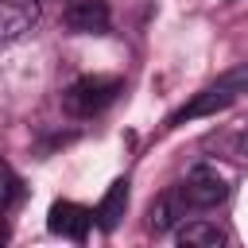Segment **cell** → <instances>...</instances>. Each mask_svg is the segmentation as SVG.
Instances as JSON below:
<instances>
[{"label": "cell", "instance_id": "obj_2", "mask_svg": "<svg viewBox=\"0 0 248 248\" xmlns=\"http://www.w3.org/2000/svg\"><path fill=\"white\" fill-rule=\"evenodd\" d=\"M240 85H244V74H229V78H221L217 85H205L190 105H182L174 116H170V124H182V120H198V116H213V112H221V108H229L232 101H236V93H240Z\"/></svg>", "mask_w": 248, "mask_h": 248}, {"label": "cell", "instance_id": "obj_5", "mask_svg": "<svg viewBox=\"0 0 248 248\" xmlns=\"http://www.w3.org/2000/svg\"><path fill=\"white\" fill-rule=\"evenodd\" d=\"M66 27L78 35H101L108 31V8L101 0H78L66 8Z\"/></svg>", "mask_w": 248, "mask_h": 248}, {"label": "cell", "instance_id": "obj_10", "mask_svg": "<svg viewBox=\"0 0 248 248\" xmlns=\"http://www.w3.org/2000/svg\"><path fill=\"white\" fill-rule=\"evenodd\" d=\"M16 202H19V174L8 170V198H4V213H16Z\"/></svg>", "mask_w": 248, "mask_h": 248}, {"label": "cell", "instance_id": "obj_8", "mask_svg": "<svg viewBox=\"0 0 248 248\" xmlns=\"http://www.w3.org/2000/svg\"><path fill=\"white\" fill-rule=\"evenodd\" d=\"M178 244H186V248H217V244H225V232L217 225H209V221H194V225L178 229Z\"/></svg>", "mask_w": 248, "mask_h": 248}, {"label": "cell", "instance_id": "obj_7", "mask_svg": "<svg viewBox=\"0 0 248 248\" xmlns=\"http://www.w3.org/2000/svg\"><path fill=\"white\" fill-rule=\"evenodd\" d=\"M124 209H128V178H116V182L105 190L101 205H97V225H101L105 232H112V229L120 225Z\"/></svg>", "mask_w": 248, "mask_h": 248}, {"label": "cell", "instance_id": "obj_9", "mask_svg": "<svg viewBox=\"0 0 248 248\" xmlns=\"http://www.w3.org/2000/svg\"><path fill=\"white\" fill-rule=\"evenodd\" d=\"M151 229H155V232H167V229H170V198H159V202L151 205Z\"/></svg>", "mask_w": 248, "mask_h": 248}, {"label": "cell", "instance_id": "obj_1", "mask_svg": "<svg viewBox=\"0 0 248 248\" xmlns=\"http://www.w3.org/2000/svg\"><path fill=\"white\" fill-rule=\"evenodd\" d=\"M116 93H120V78H78L66 89V108L74 116H97L116 101Z\"/></svg>", "mask_w": 248, "mask_h": 248}, {"label": "cell", "instance_id": "obj_6", "mask_svg": "<svg viewBox=\"0 0 248 248\" xmlns=\"http://www.w3.org/2000/svg\"><path fill=\"white\" fill-rule=\"evenodd\" d=\"M35 23H39V4H35V0H4V12H0L4 43L23 39V35H27Z\"/></svg>", "mask_w": 248, "mask_h": 248}, {"label": "cell", "instance_id": "obj_11", "mask_svg": "<svg viewBox=\"0 0 248 248\" xmlns=\"http://www.w3.org/2000/svg\"><path fill=\"white\" fill-rule=\"evenodd\" d=\"M236 147H240V151H244V155H248V128H244V132H240V140H236Z\"/></svg>", "mask_w": 248, "mask_h": 248}, {"label": "cell", "instance_id": "obj_3", "mask_svg": "<svg viewBox=\"0 0 248 248\" xmlns=\"http://www.w3.org/2000/svg\"><path fill=\"white\" fill-rule=\"evenodd\" d=\"M229 198V182L217 167H194L182 182V202L194 209H213Z\"/></svg>", "mask_w": 248, "mask_h": 248}, {"label": "cell", "instance_id": "obj_4", "mask_svg": "<svg viewBox=\"0 0 248 248\" xmlns=\"http://www.w3.org/2000/svg\"><path fill=\"white\" fill-rule=\"evenodd\" d=\"M93 209L78 205V202H54L50 213H46V229L54 236H66V240H85L89 225H93Z\"/></svg>", "mask_w": 248, "mask_h": 248}]
</instances>
